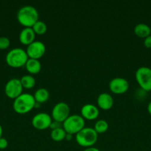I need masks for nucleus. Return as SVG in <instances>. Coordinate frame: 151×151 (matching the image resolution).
<instances>
[{
    "instance_id": "f257e3e1",
    "label": "nucleus",
    "mask_w": 151,
    "mask_h": 151,
    "mask_svg": "<svg viewBox=\"0 0 151 151\" xmlns=\"http://www.w3.org/2000/svg\"><path fill=\"white\" fill-rule=\"evenodd\" d=\"M35 99L33 94L28 93H22L16 97L13 103V108L15 112L19 114H25L29 113L35 108Z\"/></svg>"
},
{
    "instance_id": "f03ea898",
    "label": "nucleus",
    "mask_w": 151,
    "mask_h": 151,
    "mask_svg": "<svg viewBox=\"0 0 151 151\" xmlns=\"http://www.w3.org/2000/svg\"><path fill=\"white\" fill-rule=\"evenodd\" d=\"M17 20L25 27H32L38 20V12L32 5H25L17 13Z\"/></svg>"
},
{
    "instance_id": "7ed1b4c3",
    "label": "nucleus",
    "mask_w": 151,
    "mask_h": 151,
    "mask_svg": "<svg viewBox=\"0 0 151 151\" xmlns=\"http://www.w3.org/2000/svg\"><path fill=\"white\" fill-rule=\"evenodd\" d=\"M26 50L22 48H13L6 55V63L12 68H20L25 66L28 60Z\"/></svg>"
},
{
    "instance_id": "20e7f679",
    "label": "nucleus",
    "mask_w": 151,
    "mask_h": 151,
    "mask_svg": "<svg viewBox=\"0 0 151 151\" xmlns=\"http://www.w3.org/2000/svg\"><path fill=\"white\" fill-rule=\"evenodd\" d=\"M76 140L80 146L84 147H93L98 140V134L94 128L84 127L76 134Z\"/></svg>"
},
{
    "instance_id": "39448f33",
    "label": "nucleus",
    "mask_w": 151,
    "mask_h": 151,
    "mask_svg": "<svg viewBox=\"0 0 151 151\" xmlns=\"http://www.w3.org/2000/svg\"><path fill=\"white\" fill-rule=\"evenodd\" d=\"M84 119L78 114L70 115L62 123L63 128L66 133L70 134H76L84 128Z\"/></svg>"
},
{
    "instance_id": "423d86ee",
    "label": "nucleus",
    "mask_w": 151,
    "mask_h": 151,
    "mask_svg": "<svg viewBox=\"0 0 151 151\" xmlns=\"http://www.w3.org/2000/svg\"><path fill=\"white\" fill-rule=\"evenodd\" d=\"M135 77L138 84L144 91H151V68L141 66L136 70Z\"/></svg>"
},
{
    "instance_id": "0eeeda50",
    "label": "nucleus",
    "mask_w": 151,
    "mask_h": 151,
    "mask_svg": "<svg viewBox=\"0 0 151 151\" xmlns=\"http://www.w3.org/2000/svg\"><path fill=\"white\" fill-rule=\"evenodd\" d=\"M22 87L20 79L12 78L9 80L4 86V93L6 96L10 99H15L22 94Z\"/></svg>"
},
{
    "instance_id": "6e6552de",
    "label": "nucleus",
    "mask_w": 151,
    "mask_h": 151,
    "mask_svg": "<svg viewBox=\"0 0 151 151\" xmlns=\"http://www.w3.org/2000/svg\"><path fill=\"white\" fill-rule=\"evenodd\" d=\"M70 106L64 102H59L52 109V119L63 123L64 121L70 116Z\"/></svg>"
},
{
    "instance_id": "1a4fd4ad",
    "label": "nucleus",
    "mask_w": 151,
    "mask_h": 151,
    "mask_svg": "<svg viewBox=\"0 0 151 151\" xmlns=\"http://www.w3.org/2000/svg\"><path fill=\"white\" fill-rule=\"evenodd\" d=\"M46 52V47L44 44L39 41H34L28 46L26 52L29 58L38 60L44 55Z\"/></svg>"
},
{
    "instance_id": "9d476101",
    "label": "nucleus",
    "mask_w": 151,
    "mask_h": 151,
    "mask_svg": "<svg viewBox=\"0 0 151 151\" xmlns=\"http://www.w3.org/2000/svg\"><path fill=\"white\" fill-rule=\"evenodd\" d=\"M52 121V116L44 112H41L33 117L31 123L36 129L45 130L50 128Z\"/></svg>"
},
{
    "instance_id": "9b49d317",
    "label": "nucleus",
    "mask_w": 151,
    "mask_h": 151,
    "mask_svg": "<svg viewBox=\"0 0 151 151\" xmlns=\"http://www.w3.org/2000/svg\"><path fill=\"white\" fill-rule=\"evenodd\" d=\"M129 83L125 78L117 77L111 80L109 83V88L111 92L115 94H121L129 89Z\"/></svg>"
},
{
    "instance_id": "f8f14e48",
    "label": "nucleus",
    "mask_w": 151,
    "mask_h": 151,
    "mask_svg": "<svg viewBox=\"0 0 151 151\" xmlns=\"http://www.w3.org/2000/svg\"><path fill=\"white\" fill-rule=\"evenodd\" d=\"M81 116L84 119L93 120L97 119L99 115V110L97 106L93 104L87 103L84 105L81 109Z\"/></svg>"
},
{
    "instance_id": "ddd939ff",
    "label": "nucleus",
    "mask_w": 151,
    "mask_h": 151,
    "mask_svg": "<svg viewBox=\"0 0 151 151\" xmlns=\"http://www.w3.org/2000/svg\"><path fill=\"white\" fill-rule=\"evenodd\" d=\"M36 33L32 27H25L19 33V41L24 45L28 46L35 41Z\"/></svg>"
},
{
    "instance_id": "4468645a",
    "label": "nucleus",
    "mask_w": 151,
    "mask_h": 151,
    "mask_svg": "<svg viewBox=\"0 0 151 151\" xmlns=\"http://www.w3.org/2000/svg\"><path fill=\"white\" fill-rule=\"evenodd\" d=\"M97 104L102 110H109L113 106V98L108 93H102L97 97Z\"/></svg>"
},
{
    "instance_id": "2eb2a0df",
    "label": "nucleus",
    "mask_w": 151,
    "mask_h": 151,
    "mask_svg": "<svg viewBox=\"0 0 151 151\" xmlns=\"http://www.w3.org/2000/svg\"><path fill=\"white\" fill-rule=\"evenodd\" d=\"M134 32L138 37L144 39L151 35V28L147 24L139 23L135 26Z\"/></svg>"
},
{
    "instance_id": "dca6fc26",
    "label": "nucleus",
    "mask_w": 151,
    "mask_h": 151,
    "mask_svg": "<svg viewBox=\"0 0 151 151\" xmlns=\"http://www.w3.org/2000/svg\"><path fill=\"white\" fill-rule=\"evenodd\" d=\"M25 68L29 73L32 74V75H36L41 71V64L39 60L28 58V61L25 63Z\"/></svg>"
},
{
    "instance_id": "f3484780",
    "label": "nucleus",
    "mask_w": 151,
    "mask_h": 151,
    "mask_svg": "<svg viewBox=\"0 0 151 151\" xmlns=\"http://www.w3.org/2000/svg\"><path fill=\"white\" fill-rule=\"evenodd\" d=\"M33 97L37 103H43L48 100L50 94L46 88H39L35 91Z\"/></svg>"
},
{
    "instance_id": "a211bd4d",
    "label": "nucleus",
    "mask_w": 151,
    "mask_h": 151,
    "mask_svg": "<svg viewBox=\"0 0 151 151\" xmlns=\"http://www.w3.org/2000/svg\"><path fill=\"white\" fill-rule=\"evenodd\" d=\"M21 83L22 87L26 89H31L36 85V80L34 77L31 75H26L20 78Z\"/></svg>"
},
{
    "instance_id": "6ab92c4d",
    "label": "nucleus",
    "mask_w": 151,
    "mask_h": 151,
    "mask_svg": "<svg viewBox=\"0 0 151 151\" xmlns=\"http://www.w3.org/2000/svg\"><path fill=\"white\" fill-rule=\"evenodd\" d=\"M66 134V131L64 130L63 127H62V128L52 130L51 133H50V137H51V139L53 141L61 142L62 140L65 139Z\"/></svg>"
},
{
    "instance_id": "aec40b11",
    "label": "nucleus",
    "mask_w": 151,
    "mask_h": 151,
    "mask_svg": "<svg viewBox=\"0 0 151 151\" xmlns=\"http://www.w3.org/2000/svg\"><path fill=\"white\" fill-rule=\"evenodd\" d=\"M32 29H33L34 32H35L36 34H38V35H43V34H44L47 32V24H46L43 21L38 20L35 24H34L33 26L32 27Z\"/></svg>"
},
{
    "instance_id": "412c9836",
    "label": "nucleus",
    "mask_w": 151,
    "mask_h": 151,
    "mask_svg": "<svg viewBox=\"0 0 151 151\" xmlns=\"http://www.w3.org/2000/svg\"><path fill=\"white\" fill-rule=\"evenodd\" d=\"M108 128H109V125L105 119H99L94 125V130L98 134L105 133L108 130Z\"/></svg>"
},
{
    "instance_id": "4be33fe9",
    "label": "nucleus",
    "mask_w": 151,
    "mask_h": 151,
    "mask_svg": "<svg viewBox=\"0 0 151 151\" xmlns=\"http://www.w3.org/2000/svg\"><path fill=\"white\" fill-rule=\"evenodd\" d=\"M10 45V41L7 37L0 36V50H6Z\"/></svg>"
},
{
    "instance_id": "5701e85b",
    "label": "nucleus",
    "mask_w": 151,
    "mask_h": 151,
    "mask_svg": "<svg viewBox=\"0 0 151 151\" xmlns=\"http://www.w3.org/2000/svg\"><path fill=\"white\" fill-rule=\"evenodd\" d=\"M8 146V142L5 138H0V150H4L6 149Z\"/></svg>"
},
{
    "instance_id": "b1692460",
    "label": "nucleus",
    "mask_w": 151,
    "mask_h": 151,
    "mask_svg": "<svg viewBox=\"0 0 151 151\" xmlns=\"http://www.w3.org/2000/svg\"><path fill=\"white\" fill-rule=\"evenodd\" d=\"M63 127V125H62V122H58V121H52L51 124H50V128H51L52 130L53 129H56V128H62Z\"/></svg>"
},
{
    "instance_id": "393cba45",
    "label": "nucleus",
    "mask_w": 151,
    "mask_h": 151,
    "mask_svg": "<svg viewBox=\"0 0 151 151\" xmlns=\"http://www.w3.org/2000/svg\"><path fill=\"white\" fill-rule=\"evenodd\" d=\"M144 45L146 48H151V35L144 39Z\"/></svg>"
},
{
    "instance_id": "a878e982",
    "label": "nucleus",
    "mask_w": 151,
    "mask_h": 151,
    "mask_svg": "<svg viewBox=\"0 0 151 151\" xmlns=\"http://www.w3.org/2000/svg\"><path fill=\"white\" fill-rule=\"evenodd\" d=\"M83 151H100L98 148L94 147H87V148L84 149Z\"/></svg>"
},
{
    "instance_id": "bb28decb",
    "label": "nucleus",
    "mask_w": 151,
    "mask_h": 151,
    "mask_svg": "<svg viewBox=\"0 0 151 151\" xmlns=\"http://www.w3.org/2000/svg\"><path fill=\"white\" fill-rule=\"evenodd\" d=\"M72 138H73V134H68V133H67L66 137H65V139L68 140V141H69V140L72 139Z\"/></svg>"
},
{
    "instance_id": "cd10ccee",
    "label": "nucleus",
    "mask_w": 151,
    "mask_h": 151,
    "mask_svg": "<svg viewBox=\"0 0 151 151\" xmlns=\"http://www.w3.org/2000/svg\"><path fill=\"white\" fill-rule=\"evenodd\" d=\"M147 111L151 115V101L147 105Z\"/></svg>"
},
{
    "instance_id": "c85d7f7f",
    "label": "nucleus",
    "mask_w": 151,
    "mask_h": 151,
    "mask_svg": "<svg viewBox=\"0 0 151 151\" xmlns=\"http://www.w3.org/2000/svg\"><path fill=\"white\" fill-rule=\"evenodd\" d=\"M2 133H3V130H2V127L1 125H0V138H1V136H2Z\"/></svg>"
},
{
    "instance_id": "c756f323",
    "label": "nucleus",
    "mask_w": 151,
    "mask_h": 151,
    "mask_svg": "<svg viewBox=\"0 0 151 151\" xmlns=\"http://www.w3.org/2000/svg\"><path fill=\"white\" fill-rule=\"evenodd\" d=\"M0 32H1V28H0Z\"/></svg>"
}]
</instances>
